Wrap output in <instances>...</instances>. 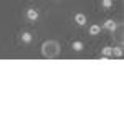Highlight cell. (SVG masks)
<instances>
[{"instance_id":"6da1fadb","label":"cell","mask_w":124,"mask_h":124,"mask_svg":"<svg viewBox=\"0 0 124 124\" xmlns=\"http://www.w3.org/2000/svg\"><path fill=\"white\" fill-rule=\"evenodd\" d=\"M60 43L56 40H46L41 45V55L43 58H56L60 55Z\"/></svg>"},{"instance_id":"7a4b0ae2","label":"cell","mask_w":124,"mask_h":124,"mask_svg":"<svg viewBox=\"0 0 124 124\" xmlns=\"http://www.w3.org/2000/svg\"><path fill=\"white\" fill-rule=\"evenodd\" d=\"M103 30H106V31H111V33H114L116 30H117V22L113 18H108L104 20V23H103V27H101Z\"/></svg>"},{"instance_id":"3957f363","label":"cell","mask_w":124,"mask_h":124,"mask_svg":"<svg viewBox=\"0 0 124 124\" xmlns=\"http://www.w3.org/2000/svg\"><path fill=\"white\" fill-rule=\"evenodd\" d=\"M25 17H27V20H28V22H33V23H35V22H38L40 13H38V10H37V8H33V7H31V8H27Z\"/></svg>"},{"instance_id":"277c9868","label":"cell","mask_w":124,"mask_h":124,"mask_svg":"<svg viewBox=\"0 0 124 124\" xmlns=\"http://www.w3.org/2000/svg\"><path fill=\"white\" fill-rule=\"evenodd\" d=\"M75 23H76L78 27H85L86 22H88V17H86L85 13H81V12H78V13H75Z\"/></svg>"},{"instance_id":"5b68a950","label":"cell","mask_w":124,"mask_h":124,"mask_svg":"<svg viewBox=\"0 0 124 124\" xmlns=\"http://www.w3.org/2000/svg\"><path fill=\"white\" fill-rule=\"evenodd\" d=\"M20 40H22V43H25V45H28L33 41V35L30 33V31H22V35H20Z\"/></svg>"},{"instance_id":"8992f818","label":"cell","mask_w":124,"mask_h":124,"mask_svg":"<svg viewBox=\"0 0 124 124\" xmlns=\"http://www.w3.org/2000/svg\"><path fill=\"white\" fill-rule=\"evenodd\" d=\"M89 35H91V37H98V35H101V25L93 23V25L89 27Z\"/></svg>"},{"instance_id":"52a82bcc","label":"cell","mask_w":124,"mask_h":124,"mask_svg":"<svg viewBox=\"0 0 124 124\" xmlns=\"http://www.w3.org/2000/svg\"><path fill=\"white\" fill-rule=\"evenodd\" d=\"M71 48H73L75 51H83V48H85V43H83V41H79V40H76V41H73Z\"/></svg>"},{"instance_id":"ba28073f","label":"cell","mask_w":124,"mask_h":124,"mask_svg":"<svg viewBox=\"0 0 124 124\" xmlns=\"http://www.w3.org/2000/svg\"><path fill=\"white\" fill-rule=\"evenodd\" d=\"M101 55H103V58L113 56V46H104L103 50H101Z\"/></svg>"},{"instance_id":"9c48e42d","label":"cell","mask_w":124,"mask_h":124,"mask_svg":"<svg viewBox=\"0 0 124 124\" xmlns=\"http://www.w3.org/2000/svg\"><path fill=\"white\" fill-rule=\"evenodd\" d=\"M113 5H114V2H113V0H101V7H103L104 10L113 8Z\"/></svg>"},{"instance_id":"30bf717a","label":"cell","mask_w":124,"mask_h":124,"mask_svg":"<svg viewBox=\"0 0 124 124\" xmlns=\"http://www.w3.org/2000/svg\"><path fill=\"white\" fill-rule=\"evenodd\" d=\"M113 55H116L117 58L123 56V46H114L113 48Z\"/></svg>"}]
</instances>
